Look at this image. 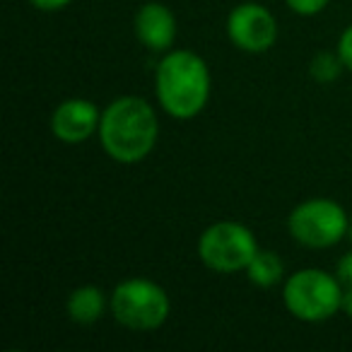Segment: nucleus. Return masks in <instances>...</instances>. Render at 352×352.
I'll list each match as a JSON object with an SVG mask.
<instances>
[{
    "label": "nucleus",
    "mask_w": 352,
    "mask_h": 352,
    "mask_svg": "<svg viewBox=\"0 0 352 352\" xmlns=\"http://www.w3.org/2000/svg\"><path fill=\"white\" fill-rule=\"evenodd\" d=\"M285 265L275 251H261L251 258V263L246 265V278L258 287H273L283 280Z\"/></svg>",
    "instance_id": "11"
},
{
    "label": "nucleus",
    "mask_w": 352,
    "mask_h": 352,
    "mask_svg": "<svg viewBox=\"0 0 352 352\" xmlns=\"http://www.w3.org/2000/svg\"><path fill=\"white\" fill-rule=\"evenodd\" d=\"M227 36L246 54H263L278 39V25L268 8L258 3H241L227 17Z\"/></svg>",
    "instance_id": "7"
},
{
    "label": "nucleus",
    "mask_w": 352,
    "mask_h": 352,
    "mask_svg": "<svg viewBox=\"0 0 352 352\" xmlns=\"http://www.w3.org/2000/svg\"><path fill=\"white\" fill-rule=\"evenodd\" d=\"M289 6V10H294L297 15H304V17H311V15H318L321 10H326V6L331 0H285Z\"/></svg>",
    "instance_id": "13"
},
{
    "label": "nucleus",
    "mask_w": 352,
    "mask_h": 352,
    "mask_svg": "<svg viewBox=\"0 0 352 352\" xmlns=\"http://www.w3.org/2000/svg\"><path fill=\"white\" fill-rule=\"evenodd\" d=\"M155 92L160 107L169 116L179 121L198 116L210 99L208 63L193 51H169L157 65Z\"/></svg>",
    "instance_id": "2"
},
{
    "label": "nucleus",
    "mask_w": 352,
    "mask_h": 352,
    "mask_svg": "<svg viewBox=\"0 0 352 352\" xmlns=\"http://www.w3.org/2000/svg\"><path fill=\"white\" fill-rule=\"evenodd\" d=\"M99 142L118 164H138L155 150L160 123L150 102L135 94L113 99L102 111Z\"/></svg>",
    "instance_id": "1"
},
{
    "label": "nucleus",
    "mask_w": 352,
    "mask_h": 352,
    "mask_svg": "<svg viewBox=\"0 0 352 352\" xmlns=\"http://www.w3.org/2000/svg\"><path fill=\"white\" fill-rule=\"evenodd\" d=\"M135 34L150 51H169L176 39V17L162 3H145L135 15Z\"/></svg>",
    "instance_id": "9"
},
{
    "label": "nucleus",
    "mask_w": 352,
    "mask_h": 352,
    "mask_svg": "<svg viewBox=\"0 0 352 352\" xmlns=\"http://www.w3.org/2000/svg\"><path fill=\"white\" fill-rule=\"evenodd\" d=\"M338 280L342 283V287H352V254L342 256L338 263Z\"/></svg>",
    "instance_id": "15"
},
{
    "label": "nucleus",
    "mask_w": 352,
    "mask_h": 352,
    "mask_svg": "<svg viewBox=\"0 0 352 352\" xmlns=\"http://www.w3.org/2000/svg\"><path fill=\"white\" fill-rule=\"evenodd\" d=\"M109 309L131 331H155L169 318L171 304L164 287L145 278H131L113 287Z\"/></svg>",
    "instance_id": "4"
},
{
    "label": "nucleus",
    "mask_w": 352,
    "mask_h": 352,
    "mask_svg": "<svg viewBox=\"0 0 352 352\" xmlns=\"http://www.w3.org/2000/svg\"><path fill=\"white\" fill-rule=\"evenodd\" d=\"M340 311H345L347 316H352V287L342 289V302H340Z\"/></svg>",
    "instance_id": "17"
},
{
    "label": "nucleus",
    "mask_w": 352,
    "mask_h": 352,
    "mask_svg": "<svg viewBox=\"0 0 352 352\" xmlns=\"http://www.w3.org/2000/svg\"><path fill=\"white\" fill-rule=\"evenodd\" d=\"M256 254H258V244L254 232L239 222H215L198 239V256L215 273L246 270Z\"/></svg>",
    "instance_id": "5"
},
{
    "label": "nucleus",
    "mask_w": 352,
    "mask_h": 352,
    "mask_svg": "<svg viewBox=\"0 0 352 352\" xmlns=\"http://www.w3.org/2000/svg\"><path fill=\"white\" fill-rule=\"evenodd\" d=\"M32 6L36 10H44V12H56V10H63L65 6H70L73 0H30Z\"/></svg>",
    "instance_id": "16"
},
{
    "label": "nucleus",
    "mask_w": 352,
    "mask_h": 352,
    "mask_svg": "<svg viewBox=\"0 0 352 352\" xmlns=\"http://www.w3.org/2000/svg\"><path fill=\"white\" fill-rule=\"evenodd\" d=\"M342 283L321 268H304L287 278L283 287L285 309L294 318L318 323L336 316L342 302Z\"/></svg>",
    "instance_id": "3"
},
{
    "label": "nucleus",
    "mask_w": 352,
    "mask_h": 352,
    "mask_svg": "<svg viewBox=\"0 0 352 352\" xmlns=\"http://www.w3.org/2000/svg\"><path fill=\"white\" fill-rule=\"evenodd\" d=\"M347 234H350V236H352V222H350V230H347Z\"/></svg>",
    "instance_id": "18"
},
{
    "label": "nucleus",
    "mask_w": 352,
    "mask_h": 352,
    "mask_svg": "<svg viewBox=\"0 0 352 352\" xmlns=\"http://www.w3.org/2000/svg\"><path fill=\"white\" fill-rule=\"evenodd\" d=\"M104 309H107V299L104 292L94 285H85L70 292L68 297V316L73 323L80 326H89V323L99 321L104 316Z\"/></svg>",
    "instance_id": "10"
},
{
    "label": "nucleus",
    "mask_w": 352,
    "mask_h": 352,
    "mask_svg": "<svg viewBox=\"0 0 352 352\" xmlns=\"http://www.w3.org/2000/svg\"><path fill=\"white\" fill-rule=\"evenodd\" d=\"M102 111L89 99H65L51 113V133L65 145H80L99 131Z\"/></svg>",
    "instance_id": "8"
},
{
    "label": "nucleus",
    "mask_w": 352,
    "mask_h": 352,
    "mask_svg": "<svg viewBox=\"0 0 352 352\" xmlns=\"http://www.w3.org/2000/svg\"><path fill=\"white\" fill-rule=\"evenodd\" d=\"M338 56H340L342 65H345L347 70H352V25L347 27L340 34V39H338Z\"/></svg>",
    "instance_id": "14"
},
{
    "label": "nucleus",
    "mask_w": 352,
    "mask_h": 352,
    "mask_svg": "<svg viewBox=\"0 0 352 352\" xmlns=\"http://www.w3.org/2000/svg\"><path fill=\"white\" fill-rule=\"evenodd\" d=\"M289 234L309 249L336 246L350 230V220L342 206L328 198H309L289 212Z\"/></svg>",
    "instance_id": "6"
},
{
    "label": "nucleus",
    "mask_w": 352,
    "mask_h": 352,
    "mask_svg": "<svg viewBox=\"0 0 352 352\" xmlns=\"http://www.w3.org/2000/svg\"><path fill=\"white\" fill-rule=\"evenodd\" d=\"M342 68H345V65H342L340 56L323 51V54L314 56L311 65H309V73H311V78L316 80V82H333V80H338Z\"/></svg>",
    "instance_id": "12"
}]
</instances>
